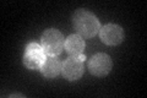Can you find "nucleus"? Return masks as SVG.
Masks as SVG:
<instances>
[{"instance_id":"obj_1","label":"nucleus","mask_w":147,"mask_h":98,"mask_svg":"<svg viewBox=\"0 0 147 98\" xmlns=\"http://www.w3.org/2000/svg\"><path fill=\"white\" fill-rule=\"evenodd\" d=\"M72 23L82 38H92L99 32L100 23L96 15L86 9H77L72 15Z\"/></svg>"},{"instance_id":"obj_8","label":"nucleus","mask_w":147,"mask_h":98,"mask_svg":"<svg viewBox=\"0 0 147 98\" xmlns=\"http://www.w3.org/2000/svg\"><path fill=\"white\" fill-rule=\"evenodd\" d=\"M61 66L63 64L60 63V60L57 59L55 57H50L48 59H45V62L43 63L39 70L44 77L54 78L61 72Z\"/></svg>"},{"instance_id":"obj_6","label":"nucleus","mask_w":147,"mask_h":98,"mask_svg":"<svg viewBox=\"0 0 147 98\" xmlns=\"http://www.w3.org/2000/svg\"><path fill=\"white\" fill-rule=\"evenodd\" d=\"M99 37L107 45H118L124 41V30L115 23H108L99 30Z\"/></svg>"},{"instance_id":"obj_5","label":"nucleus","mask_w":147,"mask_h":98,"mask_svg":"<svg viewBox=\"0 0 147 98\" xmlns=\"http://www.w3.org/2000/svg\"><path fill=\"white\" fill-rule=\"evenodd\" d=\"M112 66H113L112 59L105 53L94 54L93 57L88 60V64H87L88 71L92 75H94L97 77L107 76L110 72V70H112Z\"/></svg>"},{"instance_id":"obj_3","label":"nucleus","mask_w":147,"mask_h":98,"mask_svg":"<svg viewBox=\"0 0 147 98\" xmlns=\"http://www.w3.org/2000/svg\"><path fill=\"white\" fill-rule=\"evenodd\" d=\"M85 55H79V57H69L65 62L63 63L61 72L64 77L67 81H76L81 78L85 71Z\"/></svg>"},{"instance_id":"obj_4","label":"nucleus","mask_w":147,"mask_h":98,"mask_svg":"<svg viewBox=\"0 0 147 98\" xmlns=\"http://www.w3.org/2000/svg\"><path fill=\"white\" fill-rule=\"evenodd\" d=\"M45 62V53L42 45L32 42L25 49L24 54V64L30 70H39L40 66Z\"/></svg>"},{"instance_id":"obj_2","label":"nucleus","mask_w":147,"mask_h":98,"mask_svg":"<svg viewBox=\"0 0 147 98\" xmlns=\"http://www.w3.org/2000/svg\"><path fill=\"white\" fill-rule=\"evenodd\" d=\"M40 45L44 50V53L49 57H58L61 54L64 47H65V41L64 36L60 31L55 28H48L43 32L42 38H40Z\"/></svg>"},{"instance_id":"obj_7","label":"nucleus","mask_w":147,"mask_h":98,"mask_svg":"<svg viewBox=\"0 0 147 98\" xmlns=\"http://www.w3.org/2000/svg\"><path fill=\"white\" fill-rule=\"evenodd\" d=\"M65 50L71 57H79L84 54L85 41L80 34H70L65 39Z\"/></svg>"}]
</instances>
